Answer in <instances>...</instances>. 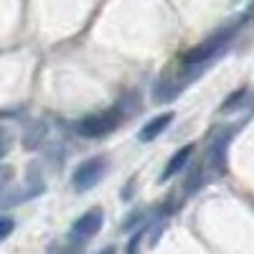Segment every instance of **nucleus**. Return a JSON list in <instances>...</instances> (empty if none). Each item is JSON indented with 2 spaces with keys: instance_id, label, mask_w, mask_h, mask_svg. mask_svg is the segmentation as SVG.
<instances>
[{
  "instance_id": "1",
  "label": "nucleus",
  "mask_w": 254,
  "mask_h": 254,
  "mask_svg": "<svg viewBox=\"0 0 254 254\" xmlns=\"http://www.w3.org/2000/svg\"><path fill=\"white\" fill-rule=\"evenodd\" d=\"M122 122V112L120 110H107V112H99V115H89L84 117L76 125V132L81 137H89V140H99V137H107L112 135Z\"/></svg>"
},
{
  "instance_id": "2",
  "label": "nucleus",
  "mask_w": 254,
  "mask_h": 254,
  "mask_svg": "<svg viewBox=\"0 0 254 254\" xmlns=\"http://www.w3.org/2000/svg\"><path fill=\"white\" fill-rule=\"evenodd\" d=\"M107 158L104 155H97V158H89V160H84V163H79L76 168H74V176H71V183H74V188L76 190H92L102 178H104V173H107Z\"/></svg>"
},
{
  "instance_id": "3",
  "label": "nucleus",
  "mask_w": 254,
  "mask_h": 254,
  "mask_svg": "<svg viewBox=\"0 0 254 254\" xmlns=\"http://www.w3.org/2000/svg\"><path fill=\"white\" fill-rule=\"evenodd\" d=\"M229 38H231V31H221L216 36H211L208 41H203V44H198V46H193L190 51H186L183 54V64H186V66H198V64L211 61L219 51H224Z\"/></svg>"
},
{
  "instance_id": "4",
  "label": "nucleus",
  "mask_w": 254,
  "mask_h": 254,
  "mask_svg": "<svg viewBox=\"0 0 254 254\" xmlns=\"http://www.w3.org/2000/svg\"><path fill=\"white\" fill-rule=\"evenodd\" d=\"M104 224V214L99 208H92L87 214H81L74 224H71V231H69V239L74 244H87L89 239H94L99 234V229Z\"/></svg>"
},
{
  "instance_id": "5",
  "label": "nucleus",
  "mask_w": 254,
  "mask_h": 254,
  "mask_svg": "<svg viewBox=\"0 0 254 254\" xmlns=\"http://www.w3.org/2000/svg\"><path fill=\"white\" fill-rule=\"evenodd\" d=\"M171 122H173V112H163V115L153 117V120L140 130L137 140H140V142H153L155 137H160V132H165L168 127H171Z\"/></svg>"
},
{
  "instance_id": "6",
  "label": "nucleus",
  "mask_w": 254,
  "mask_h": 254,
  "mask_svg": "<svg viewBox=\"0 0 254 254\" xmlns=\"http://www.w3.org/2000/svg\"><path fill=\"white\" fill-rule=\"evenodd\" d=\"M190 153H193V145H186V147H181V150L168 160V165H165V171L160 173V178H158V183H165V181H171L173 176H178L183 168H186V163L190 160Z\"/></svg>"
},
{
  "instance_id": "7",
  "label": "nucleus",
  "mask_w": 254,
  "mask_h": 254,
  "mask_svg": "<svg viewBox=\"0 0 254 254\" xmlns=\"http://www.w3.org/2000/svg\"><path fill=\"white\" fill-rule=\"evenodd\" d=\"M13 229H15V221L10 216H0V242H5L13 234Z\"/></svg>"
},
{
  "instance_id": "8",
  "label": "nucleus",
  "mask_w": 254,
  "mask_h": 254,
  "mask_svg": "<svg viewBox=\"0 0 254 254\" xmlns=\"http://www.w3.org/2000/svg\"><path fill=\"white\" fill-rule=\"evenodd\" d=\"M242 97H244V89H239V92H237L234 97H231V99H229V102L224 104V110H229V107H234V104H237V102H239Z\"/></svg>"
},
{
  "instance_id": "9",
  "label": "nucleus",
  "mask_w": 254,
  "mask_h": 254,
  "mask_svg": "<svg viewBox=\"0 0 254 254\" xmlns=\"http://www.w3.org/2000/svg\"><path fill=\"white\" fill-rule=\"evenodd\" d=\"M51 254H74V249H69V247H51Z\"/></svg>"
},
{
  "instance_id": "10",
  "label": "nucleus",
  "mask_w": 254,
  "mask_h": 254,
  "mask_svg": "<svg viewBox=\"0 0 254 254\" xmlns=\"http://www.w3.org/2000/svg\"><path fill=\"white\" fill-rule=\"evenodd\" d=\"M8 153V137L5 135H0V158H3Z\"/></svg>"
},
{
  "instance_id": "11",
  "label": "nucleus",
  "mask_w": 254,
  "mask_h": 254,
  "mask_svg": "<svg viewBox=\"0 0 254 254\" xmlns=\"http://www.w3.org/2000/svg\"><path fill=\"white\" fill-rule=\"evenodd\" d=\"M99 254H117V249H115V247H104Z\"/></svg>"
}]
</instances>
